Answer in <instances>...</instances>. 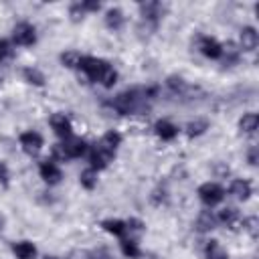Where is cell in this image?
I'll use <instances>...</instances> for the list:
<instances>
[{
    "label": "cell",
    "instance_id": "f546056e",
    "mask_svg": "<svg viewBox=\"0 0 259 259\" xmlns=\"http://www.w3.org/2000/svg\"><path fill=\"white\" fill-rule=\"evenodd\" d=\"M8 57H12V45L6 38H0V63L6 61Z\"/></svg>",
    "mask_w": 259,
    "mask_h": 259
},
{
    "label": "cell",
    "instance_id": "8fae6325",
    "mask_svg": "<svg viewBox=\"0 0 259 259\" xmlns=\"http://www.w3.org/2000/svg\"><path fill=\"white\" fill-rule=\"evenodd\" d=\"M154 132H156V136H158L160 140H164V142L174 140V138L178 136V127H176L172 121H168V119L156 121V123H154Z\"/></svg>",
    "mask_w": 259,
    "mask_h": 259
},
{
    "label": "cell",
    "instance_id": "836d02e7",
    "mask_svg": "<svg viewBox=\"0 0 259 259\" xmlns=\"http://www.w3.org/2000/svg\"><path fill=\"white\" fill-rule=\"evenodd\" d=\"M79 4H81V8H83V12H97V10L101 8L99 2H79Z\"/></svg>",
    "mask_w": 259,
    "mask_h": 259
},
{
    "label": "cell",
    "instance_id": "ba28073f",
    "mask_svg": "<svg viewBox=\"0 0 259 259\" xmlns=\"http://www.w3.org/2000/svg\"><path fill=\"white\" fill-rule=\"evenodd\" d=\"M61 146H63L67 158H81V156L87 152V144H85L81 138H77V136H69V138H65Z\"/></svg>",
    "mask_w": 259,
    "mask_h": 259
},
{
    "label": "cell",
    "instance_id": "277c9868",
    "mask_svg": "<svg viewBox=\"0 0 259 259\" xmlns=\"http://www.w3.org/2000/svg\"><path fill=\"white\" fill-rule=\"evenodd\" d=\"M12 40H14L16 45H20V47H30V45H34V40H36V30H34V26L28 24V22H18V24L14 26V30H12Z\"/></svg>",
    "mask_w": 259,
    "mask_h": 259
},
{
    "label": "cell",
    "instance_id": "cb8c5ba5",
    "mask_svg": "<svg viewBox=\"0 0 259 259\" xmlns=\"http://www.w3.org/2000/svg\"><path fill=\"white\" fill-rule=\"evenodd\" d=\"M22 77H24L30 85H36V87H42V85H45V75H42L38 69H34V67H26V69L22 71Z\"/></svg>",
    "mask_w": 259,
    "mask_h": 259
},
{
    "label": "cell",
    "instance_id": "ffe728a7",
    "mask_svg": "<svg viewBox=\"0 0 259 259\" xmlns=\"http://www.w3.org/2000/svg\"><path fill=\"white\" fill-rule=\"evenodd\" d=\"M257 125H259V115L253 113V111L245 113V115L239 119V130H241L243 134H255Z\"/></svg>",
    "mask_w": 259,
    "mask_h": 259
},
{
    "label": "cell",
    "instance_id": "8992f818",
    "mask_svg": "<svg viewBox=\"0 0 259 259\" xmlns=\"http://www.w3.org/2000/svg\"><path fill=\"white\" fill-rule=\"evenodd\" d=\"M113 152H107V150H103V148H99L97 144L91 148V152H89V162H91V168L93 170H101V168H107L109 166V162L113 160Z\"/></svg>",
    "mask_w": 259,
    "mask_h": 259
},
{
    "label": "cell",
    "instance_id": "6da1fadb",
    "mask_svg": "<svg viewBox=\"0 0 259 259\" xmlns=\"http://www.w3.org/2000/svg\"><path fill=\"white\" fill-rule=\"evenodd\" d=\"M77 69H81L89 81L93 83H101L105 89L113 87L115 81H117V71L103 59H97V57H81L79 59V65Z\"/></svg>",
    "mask_w": 259,
    "mask_h": 259
},
{
    "label": "cell",
    "instance_id": "4dcf8cb0",
    "mask_svg": "<svg viewBox=\"0 0 259 259\" xmlns=\"http://www.w3.org/2000/svg\"><path fill=\"white\" fill-rule=\"evenodd\" d=\"M87 259H111V255H109V251H107V249L97 247V249H93V251H89V253H87Z\"/></svg>",
    "mask_w": 259,
    "mask_h": 259
},
{
    "label": "cell",
    "instance_id": "2e32d148",
    "mask_svg": "<svg viewBox=\"0 0 259 259\" xmlns=\"http://www.w3.org/2000/svg\"><path fill=\"white\" fill-rule=\"evenodd\" d=\"M101 227H103V231H107L109 235L119 237V239H123V235L127 233L125 221H117V219H107V221L101 223Z\"/></svg>",
    "mask_w": 259,
    "mask_h": 259
},
{
    "label": "cell",
    "instance_id": "44dd1931",
    "mask_svg": "<svg viewBox=\"0 0 259 259\" xmlns=\"http://www.w3.org/2000/svg\"><path fill=\"white\" fill-rule=\"evenodd\" d=\"M214 225H217V217H214L210 210H202V212L198 214V219H196V229H198L200 233L212 231Z\"/></svg>",
    "mask_w": 259,
    "mask_h": 259
},
{
    "label": "cell",
    "instance_id": "d4e9b609",
    "mask_svg": "<svg viewBox=\"0 0 259 259\" xmlns=\"http://www.w3.org/2000/svg\"><path fill=\"white\" fill-rule=\"evenodd\" d=\"M119 245H121V253L125 257H130V259H138L142 255V251H140V247H138V243L134 239H121Z\"/></svg>",
    "mask_w": 259,
    "mask_h": 259
},
{
    "label": "cell",
    "instance_id": "83f0119b",
    "mask_svg": "<svg viewBox=\"0 0 259 259\" xmlns=\"http://www.w3.org/2000/svg\"><path fill=\"white\" fill-rule=\"evenodd\" d=\"M243 229L255 239V237L259 235V219H257V217H247V219L243 221Z\"/></svg>",
    "mask_w": 259,
    "mask_h": 259
},
{
    "label": "cell",
    "instance_id": "e575fe53",
    "mask_svg": "<svg viewBox=\"0 0 259 259\" xmlns=\"http://www.w3.org/2000/svg\"><path fill=\"white\" fill-rule=\"evenodd\" d=\"M53 158H55V160H69L61 144H57V146H53Z\"/></svg>",
    "mask_w": 259,
    "mask_h": 259
},
{
    "label": "cell",
    "instance_id": "74e56055",
    "mask_svg": "<svg viewBox=\"0 0 259 259\" xmlns=\"http://www.w3.org/2000/svg\"><path fill=\"white\" fill-rule=\"evenodd\" d=\"M4 225H6V219H4V214H0V233L4 231Z\"/></svg>",
    "mask_w": 259,
    "mask_h": 259
},
{
    "label": "cell",
    "instance_id": "f35d334b",
    "mask_svg": "<svg viewBox=\"0 0 259 259\" xmlns=\"http://www.w3.org/2000/svg\"><path fill=\"white\" fill-rule=\"evenodd\" d=\"M42 259H59V257H55V255H45Z\"/></svg>",
    "mask_w": 259,
    "mask_h": 259
},
{
    "label": "cell",
    "instance_id": "d6a6232c",
    "mask_svg": "<svg viewBox=\"0 0 259 259\" xmlns=\"http://www.w3.org/2000/svg\"><path fill=\"white\" fill-rule=\"evenodd\" d=\"M69 14H71V20H73V22H79V20L83 18V14H85V12H83L81 4L77 2V4H73V6L69 8Z\"/></svg>",
    "mask_w": 259,
    "mask_h": 259
},
{
    "label": "cell",
    "instance_id": "d590c367",
    "mask_svg": "<svg viewBox=\"0 0 259 259\" xmlns=\"http://www.w3.org/2000/svg\"><path fill=\"white\" fill-rule=\"evenodd\" d=\"M8 166L4 164V162H0V184L2 186H8Z\"/></svg>",
    "mask_w": 259,
    "mask_h": 259
},
{
    "label": "cell",
    "instance_id": "5bb4252c",
    "mask_svg": "<svg viewBox=\"0 0 259 259\" xmlns=\"http://www.w3.org/2000/svg\"><path fill=\"white\" fill-rule=\"evenodd\" d=\"M229 192H231L233 196H237L239 200H247V198L251 196L253 188H251V182H249V180H241V178H237V180L231 182Z\"/></svg>",
    "mask_w": 259,
    "mask_h": 259
},
{
    "label": "cell",
    "instance_id": "9c48e42d",
    "mask_svg": "<svg viewBox=\"0 0 259 259\" xmlns=\"http://www.w3.org/2000/svg\"><path fill=\"white\" fill-rule=\"evenodd\" d=\"M51 127H53V132L59 136V138H69V136H73L71 134V121H69V117L65 115V113H53L51 115Z\"/></svg>",
    "mask_w": 259,
    "mask_h": 259
},
{
    "label": "cell",
    "instance_id": "8d00e7d4",
    "mask_svg": "<svg viewBox=\"0 0 259 259\" xmlns=\"http://www.w3.org/2000/svg\"><path fill=\"white\" fill-rule=\"evenodd\" d=\"M247 158H249V164H257V148H251Z\"/></svg>",
    "mask_w": 259,
    "mask_h": 259
},
{
    "label": "cell",
    "instance_id": "f1b7e54d",
    "mask_svg": "<svg viewBox=\"0 0 259 259\" xmlns=\"http://www.w3.org/2000/svg\"><path fill=\"white\" fill-rule=\"evenodd\" d=\"M166 83H168V87H170L174 93H178V91L182 93V91L186 89V83H184V79H182V77H176V75L168 77V81H166Z\"/></svg>",
    "mask_w": 259,
    "mask_h": 259
},
{
    "label": "cell",
    "instance_id": "484cf974",
    "mask_svg": "<svg viewBox=\"0 0 259 259\" xmlns=\"http://www.w3.org/2000/svg\"><path fill=\"white\" fill-rule=\"evenodd\" d=\"M206 130H208V121H206V119H194V121H190V123L186 125V134H188L190 138H196V136L204 134Z\"/></svg>",
    "mask_w": 259,
    "mask_h": 259
},
{
    "label": "cell",
    "instance_id": "5b68a950",
    "mask_svg": "<svg viewBox=\"0 0 259 259\" xmlns=\"http://www.w3.org/2000/svg\"><path fill=\"white\" fill-rule=\"evenodd\" d=\"M42 144H45V140H42V136L38 132H24V134H20V146H22V150L28 156H36L42 150Z\"/></svg>",
    "mask_w": 259,
    "mask_h": 259
},
{
    "label": "cell",
    "instance_id": "1f68e13d",
    "mask_svg": "<svg viewBox=\"0 0 259 259\" xmlns=\"http://www.w3.org/2000/svg\"><path fill=\"white\" fill-rule=\"evenodd\" d=\"M125 227H127L130 233H142V231H144V223H142L140 219H130V221H125Z\"/></svg>",
    "mask_w": 259,
    "mask_h": 259
},
{
    "label": "cell",
    "instance_id": "3957f363",
    "mask_svg": "<svg viewBox=\"0 0 259 259\" xmlns=\"http://www.w3.org/2000/svg\"><path fill=\"white\" fill-rule=\"evenodd\" d=\"M198 198L206 206H214L225 198V188L217 182H204V184L198 186Z\"/></svg>",
    "mask_w": 259,
    "mask_h": 259
},
{
    "label": "cell",
    "instance_id": "30bf717a",
    "mask_svg": "<svg viewBox=\"0 0 259 259\" xmlns=\"http://www.w3.org/2000/svg\"><path fill=\"white\" fill-rule=\"evenodd\" d=\"M198 49H200V53H202L204 57H208V59H221V57H223V47H221V42L214 40V38H210V36H202V38L198 40Z\"/></svg>",
    "mask_w": 259,
    "mask_h": 259
},
{
    "label": "cell",
    "instance_id": "4316f807",
    "mask_svg": "<svg viewBox=\"0 0 259 259\" xmlns=\"http://www.w3.org/2000/svg\"><path fill=\"white\" fill-rule=\"evenodd\" d=\"M79 59H81V55H79L77 51H67V53L61 55V63H63V67H69V69L77 67V65H79Z\"/></svg>",
    "mask_w": 259,
    "mask_h": 259
},
{
    "label": "cell",
    "instance_id": "ac0fdd59",
    "mask_svg": "<svg viewBox=\"0 0 259 259\" xmlns=\"http://www.w3.org/2000/svg\"><path fill=\"white\" fill-rule=\"evenodd\" d=\"M140 12L146 20H158L162 16V4L160 2H140Z\"/></svg>",
    "mask_w": 259,
    "mask_h": 259
},
{
    "label": "cell",
    "instance_id": "d6986e66",
    "mask_svg": "<svg viewBox=\"0 0 259 259\" xmlns=\"http://www.w3.org/2000/svg\"><path fill=\"white\" fill-rule=\"evenodd\" d=\"M105 26L111 30H119L123 26V12L119 8H109L105 12Z\"/></svg>",
    "mask_w": 259,
    "mask_h": 259
},
{
    "label": "cell",
    "instance_id": "9a60e30c",
    "mask_svg": "<svg viewBox=\"0 0 259 259\" xmlns=\"http://www.w3.org/2000/svg\"><path fill=\"white\" fill-rule=\"evenodd\" d=\"M12 253L16 259H34L36 257V247L30 241H18L12 245Z\"/></svg>",
    "mask_w": 259,
    "mask_h": 259
},
{
    "label": "cell",
    "instance_id": "52a82bcc",
    "mask_svg": "<svg viewBox=\"0 0 259 259\" xmlns=\"http://www.w3.org/2000/svg\"><path fill=\"white\" fill-rule=\"evenodd\" d=\"M38 172H40V178H42L47 184H59L61 178H63L61 168H59L53 160H45V162H40Z\"/></svg>",
    "mask_w": 259,
    "mask_h": 259
},
{
    "label": "cell",
    "instance_id": "7c38bea8",
    "mask_svg": "<svg viewBox=\"0 0 259 259\" xmlns=\"http://www.w3.org/2000/svg\"><path fill=\"white\" fill-rule=\"evenodd\" d=\"M259 45V34L253 26H243L241 28V49L243 51H255Z\"/></svg>",
    "mask_w": 259,
    "mask_h": 259
},
{
    "label": "cell",
    "instance_id": "7402d4cb",
    "mask_svg": "<svg viewBox=\"0 0 259 259\" xmlns=\"http://www.w3.org/2000/svg\"><path fill=\"white\" fill-rule=\"evenodd\" d=\"M217 221H221L223 225H227L229 229H235V225L239 223V210L237 208H233V206H227V208H223L221 210V214H219V219Z\"/></svg>",
    "mask_w": 259,
    "mask_h": 259
},
{
    "label": "cell",
    "instance_id": "4fadbf2b",
    "mask_svg": "<svg viewBox=\"0 0 259 259\" xmlns=\"http://www.w3.org/2000/svg\"><path fill=\"white\" fill-rule=\"evenodd\" d=\"M119 144H121V134L115 132V130H109V132L103 134L101 140L97 142L99 148H103V150H107V152H113V154H115V150H117Z\"/></svg>",
    "mask_w": 259,
    "mask_h": 259
},
{
    "label": "cell",
    "instance_id": "e0dca14e",
    "mask_svg": "<svg viewBox=\"0 0 259 259\" xmlns=\"http://www.w3.org/2000/svg\"><path fill=\"white\" fill-rule=\"evenodd\" d=\"M204 257H206V259H229V253L225 251V247H223L219 241L210 239V241L204 245Z\"/></svg>",
    "mask_w": 259,
    "mask_h": 259
},
{
    "label": "cell",
    "instance_id": "7a4b0ae2",
    "mask_svg": "<svg viewBox=\"0 0 259 259\" xmlns=\"http://www.w3.org/2000/svg\"><path fill=\"white\" fill-rule=\"evenodd\" d=\"M144 99H146V97L138 95V91H123V93H119V95L111 101V107H113L117 113L127 115V113H136V111H140Z\"/></svg>",
    "mask_w": 259,
    "mask_h": 259
},
{
    "label": "cell",
    "instance_id": "603a6c76",
    "mask_svg": "<svg viewBox=\"0 0 259 259\" xmlns=\"http://www.w3.org/2000/svg\"><path fill=\"white\" fill-rule=\"evenodd\" d=\"M79 182H81L83 188L93 190V188L97 186V170H93V168H85V170L81 172V176H79Z\"/></svg>",
    "mask_w": 259,
    "mask_h": 259
}]
</instances>
